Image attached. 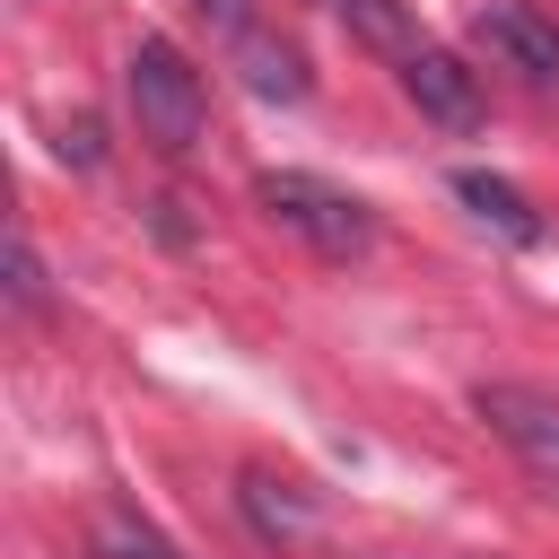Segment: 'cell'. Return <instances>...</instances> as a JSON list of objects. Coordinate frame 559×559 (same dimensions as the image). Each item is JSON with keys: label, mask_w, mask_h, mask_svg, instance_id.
<instances>
[{"label": "cell", "mask_w": 559, "mask_h": 559, "mask_svg": "<svg viewBox=\"0 0 559 559\" xmlns=\"http://www.w3.org/2000/svg\"><path fill=\"white\" fill-rule=\"evenodd\" d=\"M454 201H463L480 227H498L507 245H542V210H533V201H524L507 175H480V166H463V175H454Z\"/></svg>", "instance_id": "obj_7"}, {"label": "cell", "mask_w": 559, "mask_h": 559, "mask_svg": "<svg viewBox=\"0 0 559 559\" xmlns=\"http://www.w3.org/2000/svg\"><path fill=\"white\" fill-rule=\"evenodd\" d=\"M236 79H245L253 96H280V105L306 96V61H297V44H280V35H236Z\"/></svg>", "instance_id": "obj_8"}, {"label": "cell", "mask_w": 559, "mask_h": 559, "mask_svg": "<svg viewBox=\"0 0 559 559\" xmlns=\"http://www.w3.org/2000/svg\"><path fill=\"white\" fill-rule=\"evenodd\" d=\"M472 411L489 419V437L524 463V472H542V480H559V393H542V384H472Z\"/></svg>", "instance_id": "obj_3"}, {"label": "cell", "mask_w": 559, "mask_h": 559, "mask_svg": "<svg viewBox=\"0 0 559 559\" xmlns=\"http://www.w3.org/2000/svg\"><path fill=\"white\" fill-rule=\"evenodd\" d=\"M9 306L44 314V262H35V245H26V236H9Z\"/></svg>", "instance_id": "obj_11"}, {"label": "cell", "mask_w": 559, "mask_h": 559, "mask_svg": "<svg viewBox=\"0 0 559 559\" xmlns=\"http://www.w3.org/2000/svg\"><path fill=\"white\" fill-rule=\"evenodd\" d=\"M61 157H79V166H96V157H105V140H96V122H87V114L61 131Z\"/></svg>", "instance_id": "obj_12"}, {"label": "cell", "mask_w": 559, "mask_h": 559, "mask_svg": "<svg viewBox=\"0 0 559 559\" xmlns=\"http://www.w3.org/2000/svg\"><path fill=\"white\" fill-rule=\"evenodd\" d=\"M192 9H201L210 26H236V17H245V0H192Z\"/></svg>", "instance_id": "obj_13"}, {"label": "cell", "mask_w": 559, "mask_h": 559, "mask_svg": "<svg viewBox=\"0 0 559 559\" xmlns=\"http://www.w3.org/2000/svg\"><path fill=\"white\" fill-rule=\"evenodd\" d=\"M96 559H175V542L157 524H140L131 507H105L96 515Z\"/></svg>", "instance_id": "obj_10"}, {"label": "cell", "mask_w": 559, "mask_h": 559, "mask_svg": "<svg viewBox=\"0 0 559 559\" xmlns=\"http://www.w3.org/2000/svg\"><path fill=\"white\" fill-rule=\"evenodd\" d=\"M402 96L437 122V131H480V79H472V61L463 52H445V44H419L411 61H402Z\"/></svg>", "instance_id": "obj_5"}, {"label": "cell", "mask_w": 559, "mask_h": 559, "mask_svg": "<svg viewBox=\"0 0 559 559\" xmlns=\"http://www.w3.org/2000/svg\"><path fill=\"white\" fill-rule=\"evenodd\" d=\"M253 201H262L297 245H314L323 262H358V253L376 245L367 201L341 192V183H323V175H306V166H271V175H253Z\"/></svg>", "instance_id": "obj_2"}, {"label": "cell", "mask_w": 559, "mask_h": 559, "mask_svg": "<svg viewBox=\"0 0 559 559\" xmlns=\"http://www.w3.org/2000/svg\"><path fill=\"white\" fill-rule=\"evenodd\" d=\"M122 96H131V122L157 157H192L201 131H210V96H201V70L166 44V35H140L131 61H122Z\"/></svg>", "instance_id": "obj_1"}, {"label": "cell", "mask_w": 559, "mask_h": 559, "mask_svg": "<svg viewBox=\"0 0 559 559\" xmlns=\"http://www.w3.org/2000/svg\"><path fill=\"white\" fill-rule=\"evenodd\" d=\"M236 507H245V524H253L262 542H306V533H314V498H306L288 472H245V480H236Z\"/></svg>", "instance_id": "obj_6"}, {"label": "cell", "mask_w": 559, "mask_h": 559, "mask_svg": "<svg viewBox=\"0 0 559 559\" xmlns=\"http://www.w3.org/2000/svg\"><path fill=\"white\" fill-rule=\"evenodd\" d=\"M332 9H341V26H349L367 52H384V61H411V52H419V26H411L402 0H332Z\"/></svg>", "instance_id": "obj_9"}, {"label": "cell", "mask_w": 559, "mask_h": 559, "mask_svg": "<svg viewBox=\"0 0 559 559\" xmlns=\"http://www.w3.org/2000/svg\"><path fill=\"white\" fill-rule=\"evenodd\" d=\"M472 35H480V52H489L498 70H515L533 96H559V26H550L542 9H524V0H480Z\"/></svg>", "instance_id": "obj_4"}]
</instances>
